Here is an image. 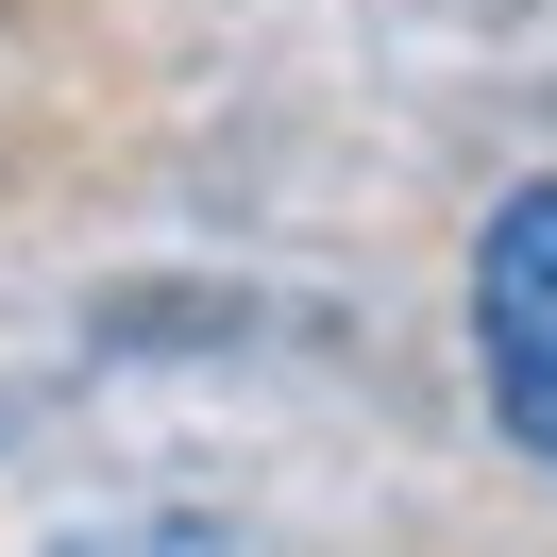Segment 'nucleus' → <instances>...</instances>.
<instances>
[{
  "label": "nucleus",
  "mask_w": 557,
  "mask_h": 557,
  "mask_svg": "<svg viewBox=\"0 0 557 557\" xmlns=\"http://www.w3.org/2000/svg\"><path fill=\"white\" fill-rule=\"evenodd\" d=\"M473 388H490V422L557 473V170L507 186L490 237H473Z\"/></svg>",
  "instance_id": "obj_1"
},
{
  "label": "nucleus",
  "mask_w": 557,
  "mask_h": 557,
  "mask_svg": "<svg viewBox=\"0 0 557 557\" xmlns=\"http://www.w3.org/2000/svg\"><path fill=\"white\" fill-rule=\"evenodd\" d=\"M51 557H220V541H203V523H69Z\"/></svg>",
  "instance_id": "obj_2"
}]
</instances>
